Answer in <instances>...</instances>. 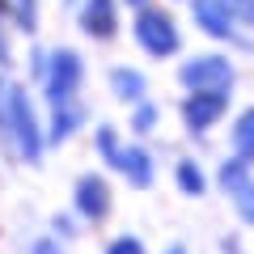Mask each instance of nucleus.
I'll return each instance as SVG.
<instances>
[{
	"label": "nucleus",
	"mask_w": 254,
	"mask_h": 254,
	"mask_svg": "<svg viewBox=\"0 0 254 254\" xmlns=\"http://www.w3.org/2000/svg\"><path fill=\"white\" fill-rule=\"evenodd\" d=\"M225 4H229L242 21H250V26H254V0H225Z\"/></svg>",
	"instance_id": "f3484780"
},
{
	"label": "nucleus",
	"mask_w": 254,
	"mask_h": 254,
	"mask_svg": "<svg viewBox=\"0 0 254 254\" xmlns=\"http://www.w3.org/2000/svg\"><path fill=\"white\" fill-rule=\"evenodd\" d=\"M115 170H123L127 178L136 182V187H148V182H153V161H148L144 148H119Z\"/></svg>",
	"instance_id": "9d476101"
},
{
	"label": "nucleus",
	"mask_w": 254,
	"mask_h": 254,
	"mask_svg": "<svg viewBox=\"0 0 254 254\" xmlns=\"http://www.w3.org/2000/svg\"><path fill=\"white\" fill-rule=\"evenodd\" d=\"M195 17H199V26L208 30L212 38L233 34V9H229L225 0H195Z\"/></svg>",
	"instance_id": "6e6552de"
},
{
	"label": "nucleus",
	"mask_w": 254,
	"mask_h": 254,
	"mask_svg": "<svg viewBox=\"0 0 254 254\" xmlns=\"http://www.w3.org/2000/svg\"><path fill=\"white\" fill-rule=\"evenodd\" d=\"M170 254H187V250H182V246H174V250H170Z\"/></svg>",
	"instance_id": "4be33fe9"
},
{
	"label": "nucleus",
	"mask_w": 254,
	"mask_h": 254,
	"mask_svg": "<svg viewBox=\"0 0 254 254\" xmlns=\"http://www.w3.org/2000/svg\"><path fill=\"white\" fill-rule=\"evenodd\" d=\"M72 127H76V110L72 106H55V123H51V140L60 144V140L72 136Z\"/></svg>",
	"instance_id": "ddd939ff"
},
{
	"label": "nucleus",
	"mask_w": 254,
	"mask_h": 254,
	"mask_svg": "<svg viewBox=\"0 0 254 254\" xmlns=\"http://www.w3.org/2000/svg\"><path fill=\"white\" fill-rule=\"evenodd\" d=\"M76 212L89 216V220H102L110 212V190H106V182H102L98 174H85V178L76 182Z\"/></svg>",
	"instance_id": "0eeeda50"
},
{
	"label": "nucleus",
	"mask_w": 254,
	"mask_h": 254,
	"mask_svg": "<svg viewBox=\"0 0 254 254\" xmlns=\"http://www.w3.org/2000/svg\"><path fill=\"white\" fill-rule=\"evenodd\" d=\"M0 131H9V85L0 81Z\"/></svg>",
	"instance_id": "aec40b11"
},
{
	"label": "nucleus",
	"mask_w": 254,
	"mask_h": 254,
	"mask_svg": "<svg viewBox=\"0 0 254 254\" xmlns=\"http://www.w3.org/2000/svg\"><path fill=\"white\" fill-rule=\"evenodd\" d=\"M98 148H102V157H106V161L115 165V157H119V144H115V131H110V127H102V131H98Z\"/></svg>",
	"instance_id": "2eb2a0df"
},
{
	"label": "nucleus",
	"mask_w": 254,
	"mask_h": 254,
	"mask_svg": "<svg viewBox=\"0 0 254 254\" xmlns=\"http://www.w3.org/2000/svg\"><path fill=\"white\" fill-rule=\"evenodd\" d=\"M110 89L123 102H140L144 98V76H140L136 68H115V72H110Z\"/></svg>",
	"instance_id": "9b49d317"
},
{
	"label": "nucleus",
	"mask_w": 254,
	"mask_h": 254,
	"mask_svg": "<svg viewBox=\"0 0 254 254\" xmlns=\"http://www.w3.org/2000/svg\"><path fill=\"white\" fill-rule=\"evenodd\" d=\"M131 4H144V0H131Z\"/></svg>",
	"instance_id": "5701e85b"
},
{
	"label": "nucleus",
	"mask_w": 254,
	"mask_h": 254,
	"mask_svg": "<svg viewBox=\"0 0 254 254\" xmlns=\"http://www.w3.org/2000/svg\"><path fill=\"white\" fill-rule=\"evenodd\" d=\"M136 43L144 47L148 55H174L178 51V26H174V17H165V13H157V9H140Z\"/></svg>",
	"instance_id": "f03ea898"
},
{
	"label": "nucleus",
	"mask_w": 254,
	"mask_h": 254,
	"mask_svg": "<svg viewBox=\"0 0 254 254\" xmlns=\"http://www.w3.org/2000/svg\"><path fill=\"white\" fill-rule=\"evenodd\" d=\"M34 254H60V250H55V242H38V246H34Z\"/></svg>",
	"instance_id": "412c9836"
},
{
	"label": "nucleus",
	"mask_w": 254,
	"mask_h": 254,
	"mask_svg": "<svg viewBox=\"0 0 254 254\" xmlns=\"http://www.w3.org/2000/svg\"><path fill=\"white\" fill-rule=\"evenodd\" d=\"M220 182H225V190L233 195L237 212H242V216L254 225V182H250V174H246V161H242V157L220 165Z\"/></svg>",
	"instance_id": "423d86ee"
},
{
	"label": "nucleus",
	"mask_w": 254,
	"mask_h": 254,
	"mask_svg": "<svg viewBox=\"0 0 254 254\" xmlns=\"http://www.w3.org/2000/svg\"><path fill=\"white\" fill-rule=\"evenodd\" d=\"M182 85H187L190 93L229 89V85H233V68H229V60H220V55H195V60L182 64Z\"/></svg>",
	"instance_id": "7ed1b4c3"
},
{
	"label": "nucleus",
	"mask_w": 254,
	"mask_h": 254,
	"mask_svg": "<svg viewBox=\"0 0 254 254\" xmlns=\"http://www.w3.org/2000/svg\"><path fill=\"white\" fill-rule=\"evenodd\" d=\"M76 85H81V55L76 51H55L51 68H47V98H51V106H68Z\"/></svg>",
	"instance_id": "20e7f679"
},
{
	"label": "nucleus",
	"mask_w": 254,
	"mask_h": 254,
	"mask_svg": "<svg viewBox=\"0 0 254 254\" xmlns=\"http://www.w3.org/2000/svg\"><path fill=\"white\" fill-rule=\"evenodd\" d=\"M81 26H85V34H93V38H110L115 34V0H85V13H81Z\"/></svg>",
	"instance_id": "1a4fd4ad"
},
{
	"label": "nucleus",
	"mask_w": 254,
	"mask_h": 254,
	"mask_svg": "<svg viewBox=\"0 0 254 254\" xmlns=\"http://www.w3.org/2000/svg\"><path fill=\"white\" fill-rule=\"evenodd\" d=\"M220 110H225V89H199V93L187 98L182 119H187L190 131H203V127H212L220 119Z\"/></svg>",
	"instance_id": "39448f33"
},
{
	"label": "nucleus",
	"mask_w": 254,
	"mask_h": 254,
	"mask_svg": "<svg viewBox=\"0 0 254 254\" xmlns=\"http://www.w3.org/2000/svg\"><path fill=\"white\" fill-rule=\"evenodd\" d=\"M153 123H157V110L153 106H140L136 110V131H153Z\"/></svg>",
	"instance_id": "a211bd4d"
},
{
	"label": "nucleus",
	"mask_w": 254,
	"mask_h": 254,
	"mask_svg": "<svg viewBox=\"0 0 254 254\" xmlns=\"http://www.w3.org/2000/svg\"><path fill=\"white\" fill-rule=\"evenodd\" d=\"M233 148H237V157H242L246 165H254V110H246V115L237 119V127H233Z\"/></svg>",
	"instance_id": "f8f14e48"
},
{
	"label": "nucleus",
	"mask_w": 254,
	"mask_h": 254,
	"mask_svg": "<svg viewBox=\"0 0 254 254\" xmlns=\"http://www.w3.org/2000/svg\"><path fill=\"white\" fill-rule=\"evenodd\" d=\"M9 136H13V144H17L21 161L34 165L38 157H43V131H38L34 106H30L26 89H17V85H9Z\"/></svg>",
	"instance_id": "f257e3e1"
},
{
	"label": "nucleus",
	"mask_w": 254,
	"mask_h": 254,
	"mask_svg": "<svg viewBox=\"0 0 254 254\" xmlns=\"http://www.w3.org/2000/svg\"><path fill=\"white\" fill-rule=\"evenodd\" d=\"M17 17L26 30H34V0H17Z\"/></svg>",
	"instance_id": "6ab92c4d"
},
{
	"label": "nucleus",
	"mask_w": 254,
	"mask_h": 254,
	"mask_svg": "<svg viewBox=\"0 0 254 254\" xmlns=\"http://www.w3.org/2000/svg\"><path fill=\"white\" fill-rule=\"evenodd\" d=\"M106 254H144V246H140V237H115Z\"/></svg>",
	"instance_id": "dca6fc26"
},
{
	"label": "nucleus",
	"mask_w": 254,
	"mask_h": 254,
	"mask_svg": "<svg viewBox=\"0 0 254 254\" xmlns=\"http://www.w3.org/2000/svg\"><path fill=\"white\" fill-rule=\"evenodd\" d=\"M178 187L187 190V195H203V174H199V165L182 161V165H178Z\"/></svg>",
	"instance_id": "4468645a"
}]
</instances>
